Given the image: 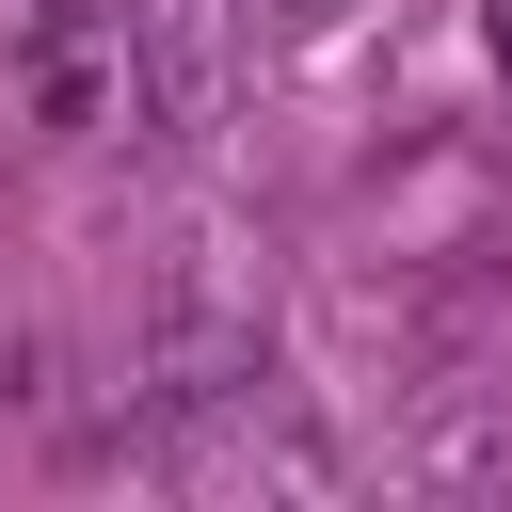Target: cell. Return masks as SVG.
<instances>
[{"mask_svg": "<svg viewBox=\"0 0 512 512\" xmlns=\"http://www.w3.org/2000/svg\"><path fill=\"white\" fill-rule=\"evenodd\" d=\"M16 96H32V128H144L160 0H16Z\"/></svg>", "mask_w": 512, "mask_h": 512, "instance_id": "cell-1", "label": "cell"}]
</instances>
